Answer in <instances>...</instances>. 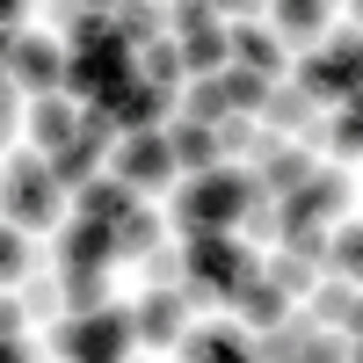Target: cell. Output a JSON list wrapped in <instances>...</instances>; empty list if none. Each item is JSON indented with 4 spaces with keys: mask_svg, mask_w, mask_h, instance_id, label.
Here are the masks:
<instances>
[{
    "mask_svg": "<svg viewBox=\"0 0 363 363\" xmlns=\"http://www.w3.org/2000/svg\"><path fill=\"white\" fill-rule=\"evenodd\" d=\"M262 196V182L255 174H240V167H218V174H203L196 189H182V203H174V218L189 225V233H203V225H225V218H240Z\"/></svg>",
    "mask_w": 363,
    "mask_h": 363,
    "instance_id": "obj_1",
    "label": "cell"
},
{
    "mask_svg": "<svg viewBox=\"0 0 363 363\" xmlns=\"http://www.w3.org/2000/svg\"><path fill=\"white\" fill-rule=\"evenodd\" d=\"M247 277H255V255L240 247V240H225L218 225H203V233L189 240V284H196V291H218V298H225L233 284H247Z\"/></svg>",
    "mask_w": 363,
    "mask_h": 363,
    "instance_id": "obj_2",
    "label": "cell"
},
{
    "mask_svg": "<svg viewBox=\"0 0 363 363\" xmlns=\"http://www.w3.org/2000/svg\"><path fill=\"white\" fill-rule=\"evenodd\" d=\"M138 335V320H124V313H87L80 327H66L58 320V335H51V349L58 356H80V363H109V356H124V342Z\"/></svg>",
    "mask_w": 363,
    "mask_h": 363,
    "instance_id": "obj_3",
    "label": "cell"
},
{
    "mask_svg": "<svg viewBox=\"0 0 363 363\" xmlns=\"http://www.w3.org/2000/svg\"><path fill=\"white\" fill-rule=\"evenodd\" d=\"M298 87H306V95H363V37L349 29L342 44L306 58V66H298Z\"/></svg>",
    "mask_w": 363,
    "mask_h": 363,
    "instance_id": "obj_4",
    "label": "cell"
},
{
    "mask_svg": "<svg viewBox=\"0 0 363 363\" xmlns=\"http://www.w3.org/2000/svg\"><path fill=\"white\" fill-rule=\"evenodd\" d=\"M8 211H15L22 225H44L51 211H58V174H51L44 160L15 153V160H8Z\"/></svg>",
    "mask_w": 363,
    "mask_h": 363,
    "instance_id": "obj_5",
    "label": "cell"
},
{
    "mask_svg": "<svg viewBox=\"0 0 363 363\" xmlns=\"http://www.w3.org/2000/svg\"><path fill=\"white\" fill-rule=\"evenodd\" d=\"M66 87H87L95 102L116 95V87H131V44H124V37H109V44H95V51H73Z\"/></svg>",
    "mask_w": 363,
    "mask_h": 363,
    "instance_id": "obj_6",
    "label": "cell"
},
{
    "mask_svg": "<svg viewBox=\"0 0 363 363\" xmlns=\"http://www.w3.org/2000/svg\"><path fill=\"white\" fill-rule=\"evenodd\" d=\"M342 196H349V182H342V174H306V182H298V189L284 196L277 233H284V225H320L327 211H342Z\"/></svg>",
    "mask_w": 363,
    "mask_h": 363,
    "instance_id": "obj_7",
    "label": "cell"
},
{
    "mask_svg": "<svg viewBox=\"0 0 363 363\" xmlns=\"http://www.w3.org/2000/svg\"><path fill=\"white\" fill-rule=\"evenodd\" d=\"M8 66H15V80H29V87H44V95H51V87L73 73V58L58 51V44H44V37H15V44H8Z\"/></svg>",
    "mask_w": 363,
    "mask_h": 363,
    "instance_id": "obj_8",
    "label": "cell"
},
{
    "mask_svg": "<svg viewBox=\"0 0 363 363\" xmlns=\"http://www.w3.org/2000/svg\"><path fill=\"white\" fill-rule=\"evenodd\" d=\"M116 255V225L109 218H80V225H66V240H58V262L66 269H102Z\"/></svg>",
    "mask_w": 363,
    "mask_h": 363,
    "instance_id": "obj_9",
    "label": "cell"
},
{
    "mask_svg": "<svg viewBox=\"0 0 363 363\" xmlns=\"http://www.w3.org/2000/svg\"><path fill=\"white\" fill-rule=\"evenodd\" d=\"M262 356H284V363H342V342L335 335H306V327H269V342H262Z\"/></svg>",
    "mask_w": 363,
    "mask_h": 363,
    "instance_id": "obj_10",
    "label": "cell"
},
{
    "mask_svg": "<svg viewBox=\"0 0 363 363\" xmlns=\"http://www.w3.org/2000/svg\"><path fill=\"white\" fill-rule=\"evenodd\" d=\"M116 174H124L131 189H153V182L174 174V145H167V138H131L124 160H116Z\"/></svg>",
    "mask_w": 363,
    "mask_h": 363,
    "instance_id": "obj_11",
    "label": "cell"
},
{
    "mask_svg": "<svg viewBox=\"0 0 363 363\" xmlns=\"http://www.w3.org/2000/svg\"><path fill=\"white\" fill-rule=\"evenodd\" d=\"M102 109L116 116V124H160V109H167V87H153V80H131V87H116V95H102Z\"/></svg>",
    "mask_w": 363,
    "mask_h": 363,
    "instance_id": "obj_12",
    "label": "cell"
},
{
    "mask_svg": "<svg viewBox=\"0 0 363 363\" xmlns=\"http://www.w3.org/2000/svg\"><path fill=\"white\" fill-rule=\"evenodd\" d=\"M225 298H233V306H240V313H247L255 327H277V320H284V291H277V284H269V277H247V284H233Z\"/></svg>",
    "mask_w": 363,
    "mask_h": 363,
    "instance_id": "obj_13",
    "label": "cell"
},
{
    "mask_svg": "<svg viewBox=\"0 0 363 363\" xmlns=\"http://www.w3.org/2000/svg\"><path fill=\"white\" fill-rule=\"evenodd\" d=\"M29 124H37V145H51V153H66V145L80 138V116L58 102V95H44L37 102V116H29Z\"/></svg>",
    "mask_w": 363,
    "mask_h": 363,
    "instance_id": "obj_14",
    "label": "cell"
},
{
    "mask_svg": "<svg viewBox=\"0 0 363 363\" xmlns=\"http://www.w3.org/2000/svg\"><path fill=\"white\" fill-rule=\"evenodd\" d=\"M269 124H277V131H298V138H306L313 131V95H306V87H269Z\"/></svg>",
    "mask_w": 363,
    "mask_h": 363,
    "instance_id": "obj_15",
    "label": "cell"
},
{
    "mask_svg": "<svg viewBox=\"0 0 363 363\" xmlns=\"http://www.w3.org/2000/svg\"><path fill=\"white\" fill-rule=\"evenodd\" d=\"M306 174H313L306 153H291V145H262V189H284V196H291Z\"/></svg>",
    "mask_w": 363,
    "mask_h": 363,
    "instance_id": "obj_16",
    "label": "cell"
},
{
    "mask_svg": "<svg viewBox=\"0 0 363 363\" xmlns=\"http://www.w3.org/2000/svg\"><path fill=\"white\" fill-rule=\"evenodd\" d=\"M138 342H182V298H167V291L145 298V313H138Z\"/></svg>",
    "mask_w": 363,
    "mask_h": 363,
    "instance_id": "obj_17",
    "label": "cell"
},
{
    "mask_svg": "<svg viewBox=\"0 0 363 363\" xmlns=\"http://www.w3.org/2000/svg\"><path fill=\"white\" fill-rule=\"evenodd\" d=\"M218 95H225V116H247V109H262V102H269V80H262V73H247V66H233V73L218 80Z\"/></svg>",
    "mask_w": 363,
    "mask_h": 363,
    "instance_id": "obj_18",
    "label": "cell"
},
{
    "mask_svg": "<svg viewBox=\"0 0 363 363\" xmlns=\"http://www.w3.org/2000/svg\"><path fill=\"white\" fill-rule=\"evenodd\" d=\"M233 44H225V29H196V37H182V73H211V66H225Z\"/></svg>",
    "mask_w": 363,
    "mask_h": 363,
    "instance_id": "obj_19",
    "label": "cell"
},
{
    "mask_svg": "<svg viewBox=\"0 0 363 363\" xmlns=\"http://www.w3.org/2000/svg\"><path fill=\"white\" fill-rule=\"evenodd\" d=\"M116 225V255H153V240H160V218H153V211H124V218H109Z\"/></svg>",
    "mask_w": 363,
    "mask_h": 363,
    "instance_id": "obj_20",
    "label": "cell"
},
{
    "mask_svg": "<svg viewBox=\"0 0 363 363\" xmlns=\"http://www.w3.org/2000/svg\"><path fill=\"white\" fill-rule=\"evenodd\" d=\"M225 44H233V58H247V73H262V80H269V73L284 66V51H277V37H262V29H233Z\"/></svg>",
    "mask_w": 363,
    "mask_h": 363,
    "instance_id": "obj_21",
    "label": "cell"
},
{
    "mask_svg": "<svg viewBox=\"0 0 363 363\" xmlns=\"http://www.w3.org/2000/svg\"><path fill=\"white\" fill-rule=\"evenodd\" d=\"M167 145H174V167H211V160H218V131H211V124H182Z\"/></svg>",
    "mask_w": 363,
    "mask_h": 363,
    "instance_id": "obj_22",
    "label": "cell"
},
{
    "mask_svg": "<svg viewBox=\"0 0 363 363\" xmlns=\"http://www.w3.org/2000/svg\"><path fill=\"white\" fill-rule=\"evenodd\" d=\"M189 356H203V363H233V356H255V349H247V335H240V327H203V335H189Z\"/></svg>",
    "mask_w": 363,
    "mask_h": 363,
    "instance_id": "obj_23",
    "label": "cell"
},
{
    "mask_svg": "<svg viewBox=\"0 0 363 363\" xmlns=\"http://www.w3.org/2000/svg\"><path fill=\"white\" fill-rule=\"evenodd\" d=\"M80 203H87V218H124V211H131V182H124V174L87 182V189H80Z\"/></svg>",
    "mask_w": 363,
    "mask_h": 363,
    "instance_id": "obj_24",
    "label": "cell"
},
{
    "mask_svg": "<svg viewBox=\"0 0 363 363\" xmlns=\"http://www.w3.org/2000/svg\"><path fill=\"white\" fill-rule=\"evenodd\" d=\"M95 153H102V145H87V138H73L66 153H51V174L66 182V189H87V182H95Z\"/></svg>",
    "mask_w": 363,
    "mask_h": 363,
    "instance_id": "obj_25",
    "label": "cell"
},
{
    "mask_svg": "<svg viewBox=\"0 0 363 363\" xmlns=\"http://www.w3.org/2000/svg\"><path fill=\"white\" fill-rule=\"evenodd\" d=\"M58 298H66V306L73 313H102V277H95V269H66V284H58Z\"/></svg>",
    "mask_w": 363,
    "mask_h": 363,
    "instance_id": "obj_26",
    "label": "cell"
},
{
    "mask_svg": "<svg viewBox=\"0 0 363 363\" xmlns=\"http://www.w3.org/2000/svg\"><path fill=\"white\" fill-rule=\"evenodd\" d=\"M277 29L284 37H320V0H277Z\"/></svg>",
    "mask_w": 363,
    "mask_h": 363,
    "instance_id": "obj_27",
    "label": "cell"
},
{
    "mask_svg": "<svg viewBox=\"0 0 363 363\" xmlns=\"http://www.w3.org/2000/svg\"><path fill=\"white\" fill-rule=\"evenodd\" d=\"M284 255H298V262H327V233H320V225H284Z\"/></svg>",
    "mask_w": 363,
    "mask_h": 363,
    "instance_id": "obj_28",
    "label": "cell"
},
{
    "mask_svg": "<svg viewBox=\"0 0 363 363\" xmlns=\"http://www.w3.org/2000/svg\"><path fill=\"white\" fill-rule=\"evenodd\" d=\"M145 80H153V87H174V80H182V44H153V51H145Z\"/></svg>",
    "mask_w": 363,
    "mask_h": 363,
    "instance_id": "obj_29",
    "label": "cell"
},
{
    "mask_svg": "<svg viewBox=\"0 0 363 363\" xmlns=\"http://www.w3.org/2000/svg\"><path fill=\"white\" fill-rule=\"evenodd\" d=\"M320 313H327V320H335V327H356V320H363V298L335 284V291H320Z\"/></svg>",
    "mask_w": 363,
    "mask_h": 363,
    "instance_id": "obj_30",
    "label": "cell"
},
{
    "mask_svg": "<svg viewBox=\"0 0 363 363\" xmlns=\"http://www.w3.org/2000/svg\"><path fill=\"white\" fill-rule=\"evenodd\" d=\"M327 262L356 277V269H363V225H349V233H335V240H327Z\"/></svg>",
    "mask_w": 363,
    "mask_h": 363,
    "instance_id": "obj_31",
    "label": "cell"
},
{
    "mask_svg": "<svg viewBox=\"0 0 363 363\" xmlns=\"http://www.w3.org/2000/svg\"><path fill=\"white\" fill-rule=\"evenodd\" d=\"M138 262H145V277H153L160 291H167L174 277H189V255H167V247H153V255H138Z\"/></svg>",
    "mask_w": 363,
    "mask_h": 363,
    "instance_id": "obj_32",
    "label": "cell"
},
{
    "mask_svg": "<svg viewBox=\"0 0 363 363\" xmlns=\"http://www.w3.org/2000/svg\"><path fill=\"white\" fill-rule=\"evenodd\" d=\"M269 284H277L284 298H291V291H313V262H298V255H284L277 269H269Z\"/></svg>",
    "mask_w": 363,
    "mask_h": 363,
    "instance_id": "obj_33",
    "label": "cell"
},
{
    "mask_svg": "<svg viewBox=\"0 0 363 363\" xmlns=\"http://www.w3.org/2000/svg\"><path fill=\"white\" fill-rule=\"evenodd\" d=\"M335 145H342V153H356V145H363V95H349V109L335 116Z\"/></svg>",
    "mask_w": 363,
    "mask_h": 363,
    "instance_id": "obj_34",
    "label": "cell"
},
{
    "mask_svg": "<svg viewBox=\"0 0 363 363\" xmlns=\"http://www.w3.org/2000/svg\"><path fill=\"white\" fill-rule=\"evenodd\" d=\"M218 116H225V95H218V80H203L189 95V124H218Z\"/></svg>",
    "mask_w": 363,
    "mask_h": 363,
    "instance_id": "obj_35",
    "label": "cell"
},
{
    "mask_svg": "<svg viewBox=\"0 0 363 363\" xmlns=\"http://www.w3.org/2000/svg\"><path fill=\"white\" fill-rule=\"evenodd\" d=\"M22 269H29V240L0 233V277H22Z\"/></svg>",
    "mask_w": 363,
    "mask_h": 363,
    "instance_id": "obj_36",
    "label": "cell"
},
{
    "mask_svg": "<svg viewBox=\"0 0 363 363\" xmlns=\"http://www.w3.org/2000/svg\"><path fill=\"white\" fill-rule=\"evenodd\" d=\"M109 131H116V116H109L102 102H95V109H80V138H87V145H102Z\"/></svg>",
    "mask_w": 363,
    "mask_h": 363,
    "instance_id": "obj_37",
    "label": "cell"
},
{
    "mask_svg": "<svg viewBox=\"0 0 363 363\" xmlns=\"http://www.w3.org/2000/svg\"><path fill=\"white\" fill-rule=\"evenodd\" d=\"M116 37H124V44H153V15H116Z\"/></svg>",
    "mask_w": 363,
    "mask_h": 363,
    "instance_id": "obj_38",
    "label": "cell"
},
{
    "mask_svg": "<svg viewBox=\"0 0 363 363\" xmlns=\"http://www.w3.org/2000/svg\"><path fill=\"white\" fill-rule=\"evenodd\" d=\"M174 22H182V37H196V29H211V8H196V0H189V8H182Z\"/></svg>",
    "mask_w": 363,
    "mask_h": 363,
    "instance_id": "obj_39",
    "label": "cell"
}]
</instances>
